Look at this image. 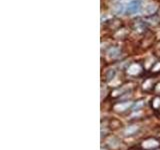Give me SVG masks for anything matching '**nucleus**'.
Wrapping results in <instances>:
<instances>
[{
  "label": "nucleus",
  "instance_id": "nucleus-1",
  "mask_svg": "<svg viewBox=\"0 0 160 150\" xmlns=\"http://www.w3.org/2000/svg\"><path fill=\"white\" fill-rule=\"evenodd\" d=\"M141 8V1L140 0H130L127 3H122L117 5V12L123 13L125 15H131L138 13Z\"/></svg>",
  "mask_w": 160,
  "mask_h": 150
},
{
  "label": "nucleus",
  "instance_id": "nucleus-2",
  "mask_svg": "<svg viewBox=\"0 0 160 150\" xmlns=\"http://www.w3.org/2000/svg\"><path fill=\"white\" fill-rule=\"evenodd\" d=\"M160 146V141L156 138H147L143 140L141 142V147L144 150H153V149H158Z\"/></svg>",
  "mask_w": 160,
  "mask_h": 150
},
{
  "label": "nucleus",
  "instance_id": "nucleus-3",
  "mask_svg": "<svg viewBox=\"0 0 160 150\" xmlns=\"http://www.w3.org/2000/svg\"><path fill=\"white\" fill-rule=\"evenodd\" d=\"M142 71V67L139 63H132L129 65V67L127 68V74L130 76H136L139 75Z\"/></svg>",
  "mask_w": 160,
  "mask_h": 150
},
{
  "label": "nucleus",
  "instance_id": "nucleus-4",
  "mask_svg": "<svg viewBox=\"0 0 160 150\" xmlns=\"http://www.w3.org/2000/svg\"><path fill=\"white\" fill-rule=\"evenodd\" d=\"M132 102L131 101H125V102H120V103H116L114 104L113 106V110H115L116 112H124L128 110L130 107H132Z\"/></svg>",
  "mask_w": 160,
  "mask_h": 150
},
{
  "label": "nucleus",
  "instance_id": "nucleus-5",
  "mask_svg": "<svg viewBox=\"0 0 160 150\" xmlns=\"http://www.w3.org/2000/svg\"><path fill=\"white\" fill-rule=\"evenodd\" d=\"M139 131V126L137 125H130V126H127L124 129L123 134L125 136H131V135L136 134Z\"/></svg>",
  "mask_w": 160,
  "mask_h": 150
},
{
  "label": "nucleus",
  "instance_id": "nucleus-6",
  "mask_svg": "<svg viewBox=\"0 0 160 150\" xmlns=\"http://www.w3.org/2000/svg\"><path fill=\"white\" fill-rule=\"evenodd\" d=\"M157 10V6L155 4H148L144 7V12L148 14V15H152L156 12Z\"/></svg>",
  "mask_w": 160,
  "mask_h": 150
},
{
  "label": "nucleus",
  "instance_id": "nucleus-7",
  "mask_svg": "<svg viewBox=\"0 0 160 150\" xmlns=\"http://www.w3.org/2000/svg\"><path fill=\"white\" fill-rule=\"evenodd\" d=\"M144 104H145L144 100H138V101H136L132 105L131 108H132L133 111H139V110L144 106Z\"/></svg>",
  "mask_w": 160,
  "mask_h": 150
},
{
  "label": "nucleus",
  "instance_id": "nucleus-8",
  "mask_svg": "<svg viewBox=\"0 0 160 150\" xmlns=\"http://www.w3.org/2000/svg\"><path fill=\"white\" fill-rule=\"evenodd\" d=\"M108 144L111 148H117L120 145V141L116 137H111L108 140Z\"/></svg>",
  "mask_w": 160,
  "mask_h": 150
},
{
  "label": "nucleus",
  "instance_id": "nucleus-9",
  "mask_svg": "<svg viewBox=\"0 0 160 150\" xmlns=\"http://www.w3.org/2000/svg\"><path fill=\"white\" fill-rule=\"evenodd\" d=\"M151 106L155 110H157V109L160 108V97L159 96H155L151 100Z\"/></svg>",
  "mask_w": 160,
  "mask_h": 150
},
{
  "label": "nucleus",
  "instance_id": "nucleus-10",
  "mask_svg": "<svg viewBox=\"0 0 160 150\" xmlns=\"http://www.w3.org/2000/svg\"><path fill=\"white\" fill-rule=\"evenodd\" d=\"M119 54H120V51H119L118 48H111V49L109 50V52H108L109 57H111V58H116V57H118Z\"/></svg>",
  "mask_w": 160,
  "mask_h": 150
},
{
  "label": "nucleus",
  "instance_id": "nucleus-11",
  "mask_svg": "<svg viewBox=\"0 0 160 150\" xmlns=\"http://www.w3.org/2000/svg\"><path fill=\"white\" fill-rule=\"evenodd\" d=\"M152 87H153V83L151 80H146L143 83V90H145V91H148V90L152 89Z\"/></svg>",
  "mask_w": 160,
  "mask_h": 150
},
{
  "label": "nucleus",
  "instance_id": "nucleus-12",
  "mask_svg": "<svg viewBox=\"0 0 160 150\" xmlns=\"http://www.w3.org/2000/svg\"><path fill=\"white\" fill-rule=\"evenodd\" d=\"M151 71L153 73H157V72L160 71V62H156L153 65L152 68H151Z\"/></svg>",
  "mask_w": 160,
  "mask_h": 150
},
{
  "label": "nucleus",
  "instance_id": "nucleus-13",
  "mask_svg": "<svg viewBox=\"0 0 160 150\" xmlns=\"http://www.w3.org/2000/svg\"><path fill=\"white\" fill-rule=\"evenodd\" d=\"M114 76H115V71H114V70H110V71L108 72V74H107V79L111 80V79H113Z\"/></svg>",
  "mask_w": 160,
  "mask_h": 150
},
{
  "label": "nucleus",
  "instance_id": "nucleus-14",
  "mask_svg": "<svg viewBox=\"0 0 160 150\" xmlns=\"http://www.w3.org/2000/svg\"><path fill=\"white\" fill-rule=\"evenodd\" d=\"M155 89H156V91L160 92V83H158V84L156 85V87H155Z\"/></svg>",
  "mask_w": 160,
  "mask_h": 150
},
{
  "label": "nucleus",
  "instance_id": "nucleus-15",
  "mask_svg": "<svg viewBox=\"0 0 160 150\" xmlns=\"http://www.w3.org/2000/svg\"><path fill=\"white\" fill-rule=\"evenodd\" d=\"M153 150H159V149H153Z\"/></svg>",
  "mask_w": 160,
  "mask_h": 150
},
{
  "label": "nucleus",
  "instance_id": "nucleus-16",
  "mask_svg": "<svg viewBox=\"0 0 160 150\" xmlns=\"http://www.w3.org/2000/svg\"><path fill=\"white\" fill-rule=\"evenodd\" d=\"M134 150H139V149H134Z\"/></svg>",
  "mask_w": 160,
  "mask_h": 150
}]
</instances>
